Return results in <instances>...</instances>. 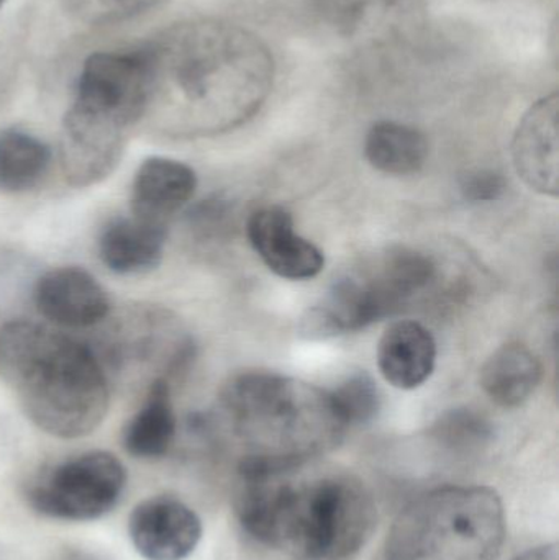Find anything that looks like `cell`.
<instances>
[{"label": "cell", "instance_id": "6da1fadb", "mask_svg": "<svg viewBox=\"0 0 559 560\" xmlns=\"http://www.w3.org/2000/svg\"><path fill=\"white\" fill-rule=\"evenodd\" d=\"M148 112L190 131L220 130L252 117L271 92L275 59L243 26L179 23L138 49Z\"/></svg>", "mask_w": 559, "mask_h": 560}, {"label": "cell", "instance_id": "7a4b0ae2", "mask_svg": "<svg viewBox=\"0 0 559 560\" xmlns=\"http://www.w3.org/2000/svg\"><path fill=\"white\" fill-rule=\"evenodd\" d=\"M294 472L238 477L233 505L242 528L292 560L357 559L376 528L370 490L347 474L295 482Z\"/></svg>", "mask_w": 559, "mask_h": 560}, {"label": "cell", "instance_id": "3957f363", "mask_svg": "<svg viewBox=\"0 0 559 560\" xmlns=\"http://www.w3.org/2000/svg\"><path fill=\"white\" fill-rule=\"evenodd\" d=\"M0 374L26 418L51 436H88L107 415V377L92 349L46 326H3Z\"/></svg>", "mask_w": 559, "mask_h": 560}, {"label": "cell", "instance_id": "277c9868", "mask_svg": "<svg viewBox=\"0 0 559 560\" xmlns=\"http://www.w3.org/2000/svg\"><path fill=\"white\" fill-rule=\"evenodd\" d=\"M505 510L489 487H440L410 502L391 526L386 560H498Z\"/></svg>", "mask_w": 559, "mask_h": 560}, {"label": "cell", "instance_id": "5b68a950", "mask_svg": "<svg viewBox=\"0 0 559 560\" xmlns=\"http://www.w3.org/2000/svg\"><path fill=\"white\" fill-rule=\"evenodd\" d=\"M127 487V470L107 451H91L53 467L28 490L35 512L62 522H92L115 509Z\"/></svg>", "mask_w": 559, "mask_h": 560}, {"label": "cell", "instance_id": "8992f818", "mask_svg": "<svg viewBox=\"0 0 559 560\" xmlns=\"http://www.w3.org/2000/svg\"><path fill=\"white\" fill-rule=\"evenodd\" d=\"M148 91L138 52H95L82 66L71 107L130 131L147 115Z\"/></svg>", "mask_w": 559, "mask_h": 560}, {"label": "cell", "instance_id": "52a82bcc", "mask_svg": "<svg viewBox=\"0 0 559 560\" xmlns=\"http://www.w3.org/2000/svg\"><path fill=\"white\" fill-rule=\"evenodd\" d=\"M202 533L197 513L173 497L143 500L128 518L131 545L147 560L187 559L199 546Z\"/></svg>", "mask_w": 559, "mask_h": 560}, {"label": "cell", "instance_id": "ba28073f", "mask_svg": "<svg viewBox=\"0 0 559 560\" xmlns=\"http://www.w3.org/2000/svg\"><path fill=\"white\" fill-rule=\"evenodd\" d=\"M248 238L269 271L279 278L307 280L324 269L321 249L295 233L294 219L281 207H266L253 213Z\"/></svg>", "mask_w": 559, "mask_h": 560}, {"label": "cell", "instance_id": "9c48e42d", "mask_svg": "<svg viewBox=\"0 0 559 560\" xmlns=\"http://www.w3.org/2000/svg\"><path fill=\"white\" fill-rule=\"evenodd\" d=\"M36 308L49 322L68 328L97 325L110 312L104 287L85 269L75 266L51 269L33 292Z\"/></svg>", "mask_w": 559, "mask_h": 560}, {"label": "cell", "instance_id": "30bf717a", "mask_svg": "<svg viewBox=\"0 0 559 560\" xmlns=\"http://www.w3.org/2000/svg\"><path fill=\"white\" fill-rule=\"evenodd\" d=\"M558 94L538 101L514 138V163L522 179L544 196H558Z\"/></svg>", "mask_w": 559, "mask_h": 560}, {"label": "cell", "instance_id": "8fae6325", "mask_svg": "<svg viewBox=\"0 0 559 560\" xmlns=\"http://www.w3.org/2000/svg\"><path fill=\"white\" fill-rule=\"evenodd\" d=\"M193 167L170 158H148L131 184V215L164 223L183 209L196 192Z\"/></svg>", "mask_w": 559, "mask_h": 560}, {"label": "cell", "instance_id": "7c38bea8", "mask_svg": "<svg viewBox=\"0 0 559 560\" xmlns=\"http://www.w3.org/2000/svg\"><path fill=\"white\" fill-rule=\"evenodd\" d=\"M167 225L140 217L110 220L98 238V256L117 275H144L163 259Z\"/></svg>", "mask_w": 559, "mask_h": 560}, {"label": "cell", "instance_id": "4fadbf2b", "mask_svg": "<svg viewBox=\"0 0 559 560\" xmlns=\"http://www.w3.org/2000/svg\"><path fill=\"white\" fill-rule=\"evenodd\" d=\"M436 345L432 332L417 322L394 323L377 348L381 374L403 390L420 387L435 369Z\"/></svg>", "mask_w": 559, "mask_h": 560}, {"label": "cell", "instance_id": "5bb4252c", "mask_svg": "<svg viewBox=\"0 0 559 560\" xmlns=\"http://www.w3.org/2000/svg\"><path fill=\"white\" fill-rule=\"evenodd\" d=\"M176 436L171 387L167 378L156 377L150 385L140 410L124 431V447L137 459H160L170 451Z\"/></svg>", "mask_w": 559, "mask_h": 560}, {"label": "cell", "instance_id": "9a60e30c", "mask_svg": "<svg viewBox=\"0 0 559 560\" xmlns=\"http://www.w3.org/2000/svg\"><path fill=\"white\" fill-rule=\"evenodd\" d=\"M541 364L524 345H505L486 362L481 384L492 401L504 408L524 404L540 384Z\"/></svg>", "mask_w": 559, "mask_h": 560}, {"label": "cell", "instance_id": "2e32d148", "mask_svg": "<svg viewBox=\"0 0 559 560\" xmlns=\"http://www.w3.org/2000/svg\"><path fill=\"white\" fill-rule=\"evenodd\" d=\"M364 153L374 170L407 176L422 170L429 156V143L416 128L380 121L368 133Z\"/></svg>", "mask_w": 559, "mask_h": 560}, {"label": "cell", "instance_id": "e0dca14e", "mask_svg": "<svg viewBox=\"0 0 559 560\" xmlns=\"http://www.w3.org/2000/svg\"><path fill=\"white\" fill-rule=\"evenodd\" d=\"M51 164V150L20 130L0 131V192L20 194L38 186Z\"/></svg>", "mask_w": 559, "mask_h": 560}, {"label": "cell", "instance_id": "ac0fdd59", "mask_svg": "<svg viewBox=\"0 0 559 560\" xmlns=\"http://www.w3.org/2000/svg\"><path fill=\"white\" fill-rule=\"evenodd\" d=\"M407 0H315L322 19L343 35L371 30L399 12Z\"/></svg>", "mask_w": 559, "mask_h": 560}, {"label": "cell", "instance_id": "d6986e66", "mask_svg": "<svg viewBox=\"0 0 559 560\" xmlns=\"http://www.w3.org/2000/svg\"><path fill=\"white\" fill-rule=\"evenodd\" d=\"M433 440L450 453H478L492 440V427L482 415L468 408L446 411L430 430Z\"/></svg>", "mask_w": 559, "mask_h": 560}, {"label": "cell", "instance_id": "ffe728a7", "mask_svg": "<svg viewBox=\"0 0 559 560\" xmlns=\"http://www.w3.org/2000/svg\"><path fill=\"white\" fill-rule=\"evenodd\" d=\"M328 408L341 428L370 423L381 408L380 390L366 374L353 375L327 392Z\"/></svg>", "mask_w": 559, "mask_h": 560}, {"label": "cell", "instance_id": "44dd1931", "mask_svg": "<svg viewBox=\"0 0 559 560\" xmlns=\"http://www.w3.org/2000/svg\"><path fill=\"white\" fill-rule=\"evenodd\" d=\"M164 0H65L66 9L88 25H110L124 22Z\"/></svg>", "mask_w": 559, "mask_h": 560}, {"label": "cell", "instance_id": "7402d4cb", "mask_svg": "<svg viewBox=\"0 0 559 560\" xmlns=\"http://www.w3.org/2000/svg\"><path fill=\"white\" fill-rule=\"evenodd\" d=\"M505 190L504 177L494 171L469 174L462 184V192L469 202H494Z\"/></svg>", "mask_w": 559, "mask_h": 560}, {"label": "cell", "instance_id": "603a6c76", "mask_svg": "<svg viewBox=\"0 0 559 560\" xmlns=\"http://www.w3.org/2000/svg\"><path fill=\"white\" fill-rule=\"evenodd\" d=\"M514 560H558V551L555 546H544V548L531 549Z\"/></svg>", "mask_w": 559, "mask_h": 560}, {"label": "cell", "instance_id": "cb8c5ba5", "mask_svg": "<svg viewBox=\"0 0 559 560\" xmlns=\"http://www.w3.org/2000/svg\"><path fill=\"white\" fill-rule=\"evenodd\" d=\"M66 560H94V559L88 558V556L72 555V556H69V558Z\"/></svg>", "mask_w": 559, "mask_h": 560}, {"label": "cell", "instance_id": "d4e9b609", "mask_svg": "<svg viewBox=\"0 0 559 560\" xmlns=\"http://www.w3.org/2000/svg\"><path fill=\"white\" fill-rule=\"evenodd\" d=\"M2 3H3V0H0V5H2Z\"/></svg>", "mask_w": 559, "mask_h": 560}]
</instances>
